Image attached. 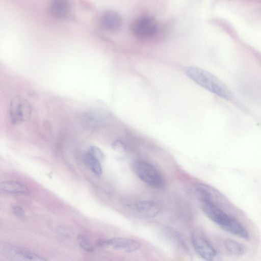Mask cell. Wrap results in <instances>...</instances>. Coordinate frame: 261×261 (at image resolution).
<instances>
[{
  "label": "cell",
  "mask_w": 261,
  "mask_h": 261,
  "mask_svg": "<svg viewBox=\"0 0 261 261\" xmlns=\"http://www.w3.org/2000/svg\"><path fill=\"white\" fill-rule=\"evenodd\" d=\"M185 73L192 80L211 93L226 100H231L233 95L230 89L219 79L201 68L189 66Z\"/></svg>",
  "instance_id": "6da1fadb"
},
{
  "label": "cell",
  "mask_w": 261,
  "mask_h": 261,
  "mask_svg": "<svg viewBox=\"0 0 261 261\" xmlns=\"http://www.w3.org/2000/svg\"><path fill=\"white\" fill-rule=\"evenodd\" d=\"M204 214L212 221L227 232L244 239L248 240L249 234L245 227L237 219L222 210L216 203L201 201Z\"/></svg>",
  "instance_id": "7a4b0ae2"
},
{
  "label": "cell",
  "mask_w": 261,
  "mask_h": 261,
  "mask_svg": "<svg viewBox=\"0 0 261 261\" xmlns=\"http://www.w3.org/2000/svg\"><path fill=\"white\" fill-rule=\"evenodd\" d=\"M135 174L144 182L156 188L164 185L163 177L160 172L151 164L142 160H137L133 164Z\"/></svg>",
  "instance_id": "3957f363"
},
{
  "label": "cell",
  "mask_w": 261,
  "mask_h": 261,
  "mask_svg": "<svg viewBox=\"0 0 261 261\" xmlns=\"http://www.w3.org/2000/svg\"><path fill=\"white\" fill-rule=\"evenodd\" d=\"M159 29L158 23L154 18L143 15L136 18L132 24L133 34L140 39H148L154 36Z\"/></svg>",
  "instance_id": "277c9868"
},
{
  "label": "cell",
  "mask_w": 261,
  "mask_h": 261,
  "mask_svg": "<svg viewBox=\"0 0 261 261\" xmlns=\"http://www.w3.org/2000/svg\"><path fill=\"white\" fill-rule=\"evenodd\" d=\"M10 117L15 124L27 120L31 116V107L29 101L20 95H15L10 101Z\"/></svg>",
  "instance_id": "5b68a950"
},
{
  "label": "cell",
  "mask_w": 261,
  "mask_h": 261,
  "mask_svg": "<svg viewBox=\"0 0 261 261\" xmlns=\"http://www.w3.org/2000/svg\"><path fill=\"white\" fill-rule=\"evenodd\" d=\"M193 246L197 253L207 261H213L217 252L204 234L199 229L194 230L191 234Z\"/></svg>",
  "instance_id": "8992f818"
},
{
  "label": "cell",
  "mask_w": 261,
  "mask_h": 261,
  "mask_svg": "<svg viewBox=\"0 0 261 261\" xmlns=\"http://www.w3.org/2000/svg\"><path fill=\"white\" fill-rule=\"evenodd\" d=\"M130 212L141 218H150L157 215L161 210L160 204L155 201L143 200L127 205Z\"/></svg>",
  "instance_id": "52a82bcc"
},
{
  "label": "cell",
  "mask_w": 261,
  "mask_h": 261,
  "mask_svg": "<svg viewBox=\"0 0 261 261\" xmlns=\"http://www.w3.org/2000/svg\"><path fill=\"white\" fill-rule=\"evenodd\" d=\"M2 250L4 255L11 261H48L30 250L17 246H8Z\"/></svg>",
  "instance_id": "ba28073f"
},
{
  "label": "cell",
  "mask_w": 261,
  "mask_h": 261,
  "mask_svg": "<svg viewBox=\"0 0 261 261\" xmlns=\"http://www.w3.org/2000/svg\"><path fill=\"white\" fill-rule=\"evenodd\" d=\"M99 244L109 246L125 253L134 252L140 247V244L138 241L124 237H115L102 240L99 242Z\"/></svg>",
  "instance_id": "9c48e42d"
},
{
  "label": "cell",
  "mask_w": 261,
  "mask_h": 261,
  "mask_svg": "<svg viewBox=\"0 0 261 261\" xmlns=\"http://www.w3.org/2000/svg\"><path fill=\"white\" fill-rule=\"evenodd\" d=\"M100 24L106 30L116 31L121 28L122 19L120 15L116 11L108 10L101 14Z\"/></svg>",
  "instance_id": "30bf717a"
},
{
  "label": "cell",
  "mask_w": 261,
  "mask_h": 261,
  "mask_svg": "<svg viewBox=\"0 0 261 261\" xmlns=\"http://www.w3.org/2000/svg\"><path fill=\"white\" fill-rule=\"evenodd\" d=\"M49 13L55 17L62 18L67 16L70 10V5L66 0H53L48 5Z\"/></svg>",
  "instance_id": "8fae6325"
},
{
  "label": "cell",
  "mask_w": 261,
  "mask_h": 261,
  "mask_svg": "<svg viewBox=\"0 0 261 261\" xmlns=\"http://www.w3.org/2000/svg\"><path fill=\"white\" fill-rule=\"evenodd\" d=\"M0 190L7 194H25L28 193V187L24 184L14 180H7L0 184Z\"/></svg>",
  "instance_id": "7c38bea8"
},
{
  "label": "cell",
  "mask_w": 261,
  "mask_h": 261,
  "mask_svg": "<svg viewBox=\"0 0 261 261\" xmlns=\"http://www.w3.org/2000/svg\"><path fill=\"white\" fill-rule=\"evenodd\" d=\"M85 161L87 166L95 175L99 176L102 174L100 162L88 152L85 155Z\"/></svg>",
  "instance_id": "4fadbf2b"
},
{
  "label": "cell",
  "mask_w": 261,
  "mask_h": 261,
  "mask_svg": "<svg viewBox=\"0 0 261 261\" xmlns=\"http://www.w3.org/2000/svg\"><path fill=\"white\" fill-rule=\"evenodd\" d=\"M225 246L228 252L235 256L241 255L244 252L243 245L233 240L227 239L225 241Z\"/></svg>",
  "instance_id": "5bb4252c"
},
{
  "label": "cell",
  "mask_w": 261,
  "mask_h": 261,
  "mask_svg": "<svg viewBox=\"0 0 261 261\" xmlns=\"http://www.w3.org/2000/svg\"><path fill=\"white\" fill-rule=\"evenodd\" d=\"M103 117V114L100 112L92 111L86 114L85 120L88 125L91 126H95L101 122Z\"/></svg>",
  "instance_id": "9a60e30c"
},
{
  "label": "cell",
  "mask_w": 261,
  "mask_h": 261,
  "mask_svg": "<svg viewBox=\"0 0 261 261\" xmlns=\"http://www.w3.org/2000/svg\"><path fill=\"white\" fill-rule=\"evenodd\" d=\"M77 241L80 247L85 251L91 252L93 250V246L85 236L82 234L79 236Z\"/></svg>",
  "instance_id": "2e32d148"
},
{
  "label": "cell",
  "mask_w": 261,
  "mask_h": 261,
  "mask_svg": "<svg viewBox=\"0 0 261 261\" xmlns=\"http://www.w3.org/2000/svg\"><path fill=\"white\" fill-rule=\"evenodd\" d=\"M88 152L100 162L104 159V154L102 151L95 146H91L89 149Z\"/></svg>",
  "instance_id": "e0dca14e"
},
{
  "label": "cell",
  "mask_w": 261,
  "mask_h": 261,
  "mask_svg": "<svg viewBox=\"0 0 261 261\" xmlns=\"http://www.w3.org/2000/svg\"><path fill=\"white\" fill-rule=\"evenodd\" d=\"M12 213L17 217L22 218L24 216V212L23 209L18 206H15L12 208Z\"/></svg>",
  "instance_id": "ac0fdd59"
}]
</instances>
